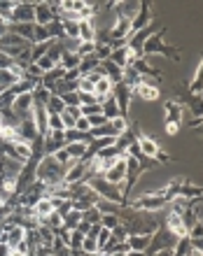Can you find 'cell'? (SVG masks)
Instances as JSON below:
<instances>
[{
    "instance_id": "6da1fadb",
    "label": "cell",
    "mask_w": 203,
    "mask_h": 256,
    "mask_svg": "<svg viewBox=\"0 0 203 256\" xmlns=\"http://www.w3.org/2000/svg\"><path fill=\"white\" fill-rule=\"evenodd\" d=\"M63 175H66V168L61 166L59 161L54 156H45L42 161L38 163V170H35V180L47 184V187H54L63 182Z\"/></svg>"
},
{
    "instance_id": "7a4b0ae2",
    "label": "cell",
    "mask_w": 203,
    "mask_h": 256,
    "mask_svg": "<svg viewBox=\"0 0 203 256\" xmlns=\"http://www.w3.org/2000/svg\"><path fill=\"white\" fill-rule=\"evenodd\" d=\"M84 182H87V184H89V187L94 189V191H96L103 200H110V203H117V205L126 203V200H124V196H121L119 187H114V184L105 182L103 177H98V180H84Z\"/></svg>"
},
{
    "instance_id": "3957f363",
    "label": "cell",
    "mask_w": 203,
    "mask_h": 256,
    "mask_svg": "<svg viewBox=\"0 0 203 256\" xmlns=\"http://www.w3.org/2000/svg\"><path fill=\"white\" fill-rule=\"evenodd\" d=\"M178 240H180V238H175L168 228H161V231H157V233L152 235L150 247H147V252H145V254L152 256V254H157L159 249H175Z\"/></svg>"
},
{
    "instance_id": "277c9868",
    "label": "cell",
    "mask_w": 203,
    "mask_h": 256,
    "mask_svg": "<svg viewBox=\"0 0 203 256\" xmlns=\"http://www.w3.org/2000/svg\"><path fill=\"white\" fill-rule=\"evenodd\" d=\"M164 33H166V30L154 33V35L145 42V45H143V56H150V54H164V56H173V59H178L173 47H166L164 45Z\"/></svg>"
},
{
    "instance_id": "5b68a950",
    "label": "cell",
    "mask_w": 203,
    "mask_h": 256,
    "mask_svg": "<svg viewBox=\"0 0 203 256\" xmlns=\"http://www.w3.org/2000/svg\"><path fill=\"white\" fill-rule=\"evenodd\" d=\"M166 205H168L166 198L154 196V193H147V196H140L138 200H133L131 207H133V210H145V212H157V210H164Z\"/></svg>"
},
{
    "instance_id": "8992f818",
    "label": "cell",
    "mask_w": 203,
    "mask_h": 256,
    "mask_svg": "<svg viewBox=\"0 0 203 256\" xmlns=\"http://www.w3.org/2000/svg\"><path fill=\"white\" fill-rule=\"evenodd\" d=\"M12 23H35V2H16Z\"/></svg>"
},
{
    "instance_id": "52a82bcc",
    "label": "cell",
    "mask_w": 203,
    "mask_h": 256,
    "mask_svg": "<svg viewBox=\"0 0 203 256\" xmlns=\"http://www.w3.org/2000/svg\"><path fill=\"white\" fill-rule=\"evenodd\" d=\"M89 177V166H87V161H73V166L66 170L63 175V182L66 184H77V182H84Z\"/></svg>"
},
{
    "instance_id": "ba28073f",
    "label": "cell",
    "mask_w": 203,
    "mask_h": 256,
    "mask_svg": "<svg viewBox=\"0 0 203 256\" xmlns=\"http://www.w3.org/2000/svg\"><path fill=\"white\" fill-rule=\"evenodd\" d=\"M131 93H133V89L128 86V84H114L112 86V98L117 100V105H119V112L126 114L128 112V105H131Z\"/></svg>"
},
{
    "instance_id": "9c48e42d",
    "label": "cell",
    "mask_w": 203,
    "mask_h": 256,
    "mask_svg": "<svg viewBox=\"0 0 203 256\" xmlns=\"http://www.w3.org/2000/svg\"><path fill=\"white\" fill-rule=\"evenodd\" d=\"M126 170H128L126 158H117V161H114V166L110 168L105 175H103V180L110 182V184H114V187H119L121 182L126 180Z\"/></svg>"
},
{
    "instance_id": "30bf717a",
    "label": "cell",
    "mask_w": 203,
    "mask_h": 256,
    "mask_svg": "<svg viewBox=\"0 0 203 256\" xmlns=\"http://www.w3.org/2000/svg\"><path fill=\"white\" fill-rule=\"evenodd\" d=\"M166 228H168L175 238H189V231H187V226H185V221H182V217L175 214V212H168V224H166Z\"/></svg>"
},
{
    "instance_id": "8fae6325",
    "label": "cell",
    "mask_w": 203,
    "mask_h": 256,
    "mask_svg": "<svg viewBox=\"0 0 203 256\" xmlns=\"http://www.w3.org/2000/svg\"><path fill=\"white\" fill-rule=\"evenodd\" d=\"M150 26V5L147 2H140V9H138V14L135 19L131 21V33H138V30H143Z\"/></svg>"
},
{
    "instance_id": "7c38bea8",
    "label": "cell",
    "mask_w": 203,
    "mask_h": 256,
    "mask_svg": "<svg viewBox=\"0 0 203 256\" xmlns=\"http://www.w3.org/2000/svg\"><path fill=\"white\" fill-rule=\"evenodd\" d=\"M56 16H54L49 2H35V23L38 26H49Z\"/></svg>"
},
{
    "instance_id": "4fadbf2b",
    "label": "cell",
    "mask_w": 203,
    "mask_h": 256,
    "mask_svg": "<svg viewBox=\"0 0 203 256\" xmlns=\"http://www.w3.org/2000/svg\"><path fill=\"white\" fill-rule=\"evenodd\" d=\"M133 93L138 96V98H143L145 103H152V100H157L159 98V86L157 84H138L133 89Z\"/></svg>"
},
{
    "instance_id": "5bb4252c",
    "label": "cell",
    "mask_w": 203,
    "mask_h": 256,
    "mask_svg": "<svg viewBox=\"0 0 203 256\" xmlns=\"http://www.w3.org/2000/svg\"><path fill=\"white\" fill-rule=\"evenodd\" d=\"M138 144H140V151H143V156L147 158H157L159 154V144L152 140V137H147L145 133H138Z\"/></svg>"
},
{
    "instance_id": "9a60e30c",
    "label": "cell",
    "mask_w": 203,
    "mask_h": 256,
    "mask_svg": "<svg viewBox=\"0 0 203 256\" xmlns=\"http://www.w3.org/2000/svg\"><path fill=\"white\" fill-rule=\"evenodd\" d=\"M150 240H152V235H128L126 247H128V252H147Z\"/></svg>"
},
{
    "instance_id": "2e32d148",
    "label": "cell",
    "mask_w": 203,
    "mask_h": 256,
    "mask_svg": "<svg viewBox=\"0 0 203 256\" xmlns=\"http://www.w3.org/2000/svg\"><path fill=\"white\" fill-rule=\"evenodd\" d=\"M66 151L73 161H84L89 154V142H70L66 144Z\"/></svg>"
},
{
    "instance_id": "e0dca14e",
    "label": "cell",
    "mask_w": 203,
    "mask_h": 256,
    "mask_svg": "<svg viewBox=\"0 0 203 256\" xmlns=\"http://www.w3.org/2000/svg\"><path fill=\"white\" fill-rule=\"evenodd\" d=\"M23 240H26V228H23L21 224L12 226L7 233H5V242H7L12 249H16V245H19V242H23Z\"/></svg>"
},
{
    "instance_id": "ac0fdd59",
    "label": "cell",
    "mask_w": 203,
    "mask_h": 256,
    "mask_svg": "<svg viewBox=\"0 0 203 256\" xmlns=\"http://www.w3.org/2000/svg\"><path fill=\"white\" fill-rule=\"evenodd\" d=\"M33 210H35V217H38V219H47L49 214H54V212H56V207H54L52 198L45 196V198H40L38 203H35V207H33Z\"/></svg>"
},
{
    "instance_id": "d6986e66",
    "label": "cell",
    "mask_w": 203,
    "mask_h": 256,
    "mask_svg": "<svg viewBox=\"0 0 203 256\" xmlns=\"http://www.w3.org/2000/svg\"><path fill=\"white\" fill-rule=\"evenodd\" d=\"M101 68V59H98L96 54H91V56H87V59H82V63H80V75L82 77H87V75H91V72H96V70Z\"/></svg>"
},
{
    "instance_id": "ffe728a7",
    "label": "cell",
    "mask_w": 203,
    "mask_h": 256,
    "mask_svg": "<svg viewBox=\"0 0 203 256\" xmlns=\"http://www.w3.org/2000/svg\"><path fill=\"white\" fill-rule=\"evenodd\" d=\"M80 63H82V59L77 56V52H70V49H66V52L61 54V68H66V70H77L80 68Z\"/></svg>"
},
{
    "instance_id": "44dd1931",
    "label": "cell",
    "mask_w": 203,
    "mask_h": 256,
    "mask_svg": "<svg viewBox=\"0 0 203 256\" xmlns=\"http://www.w3.org/2000/svg\"><path fill=\"white\" fill-rule=\"evenodd\" d=\"M77 42H96V26L91 21H80V38Z\"/></svg>"
},
{
    "instance_id": "7402d4cb",
    "label": "cell",
    "mask_w": 203,
    "mask_h": 256,
    "mask_svg": "<svg viewBox=\"0 0 203 256\" xmlns=\"http://www.w3.org/2000/svg\"><path fill=\"white\" fill-rule=\"evenodd\" d=\"M166 121H173V124H180L182 119V105L178 100H168L166 103Z\"/></svg>"
},
{
    "instance_id": "603a6c76",
    "label": "cell",
    "mask_w": 203,
    "mask_h": 256,
    "mask_svg": "<svg viewBox=\"0 0 203 256\" xmlns=\"http://www.w3.org/2000/svg\"><path fill=\"white\" fill-rule=\"evenodd\" d=\"M101 107H103V114H105V119H107V121H112V119H117V117H121L119 105H117V100H114L112 96H110V98H107Z\"/></svg>"
},
{
    "instance_id": "cb8c5ba5",
    "label": "cell",
    "mask_w": 203,
    "mask_h": 256,
    "mask_svg": "<svg viewBox=\"0 0 203 256\" xmlns=\"http://www.w3.org/2000/svg\"><path fill=\"white\" fill-rule=\"evenodd\" d=\"M110 61H112L114 65H119L121 70L128 68V47H121V49H114L112 56H110Z\"/></svg>"
},
{
    "instance_id": "d4e9b609",
    "label": "cell",
    "mask_w": 203,
    "mask_h": 256,
    "mask_svg": "<svg viewBox=\"0 0 203 256\" xmlns=\"http://www.w3.org/2000/svg\"><path fill=\"white\" fill-rule=\"evenodd\" d=\"M189 91H192L194 96H201L203 93V63H199L194 79H192V84H189Z\"/></svg>"
},
{
    "instance_id": "484cf974",
    "label": "cell",
    "mask_w": 203,
    "mask_h": 256,
    "mask_svg": "<svg viewBox=\"0 0 203 256\" xmlns=\"http://www.w3.org/2000/svg\"><path fill=\"white\" fill-rule=\"evenodd\" d=\"M80 221H82V212L70 210L66 217H63V228H66V231H75Z\"/></svg>"
},
{
    "instance_id": "4316f807",
    "label": "cell",
    "mask_w": 203,
    "mask_h": 256,
    "mask_svg": "<svg viewBox=\"0 0 203 256\" xmlns=\"http://www.w3.org/2000/svg\"><path fill=\"white\" fill-rule=\"evenodd\" d=\"M49 40H52V35H49L47 26H38V23H35V30H33V42H35V45H42V42H49Z\"/></svg>"
},
{
    "instance_id": "83f0119b",
    "label": "cell",
    "mask_w": 203,
    "mask_h": 256,
    "mask_svg": "<svg viewBox=\"0 0 203 256\" xmlns=\"http://www.w3.org/2000/svg\"><path fill=\"white\" fill-rule=\"evenodd\" d=\"M47 112L49 114H63L66 112V103H63L59 96H52L49 103H47Z\"/></svg>"
},
{
    "instance_id": "f1b7e54d",
    "label": "cell",
    "mask_w": 203,
    "mask_h": 256,
    "mask_svg": "<svg viewBox=\"0 0 203 256\" xmlns=\"http://www.w3.org/2000/svg\"><path fill=\"white\" fill-rule=\"evenodd\" d=\"M82 252H84V254L96 256L98 252H101V247H98L96 238H91V235H84V240H82Z\"/></svg>"
},
{
    "instance_id": "f546056e",
    "label": "cell",
    "mask_w": 203,
    "mask_h": 256,
    "mask_svg": "<svg viewBox=\"0 0 203 256\" xmlns=\"http://www.w3.org/2000/svg\"><path fill=\"white\" fill-rule=\"evenodd\" d=\"M61 23H63V30H66L68 38H73L77 42V38H80V23H77V21H68V19H61Z\"/></svg>"
},
{
    "instance_id": "4dcf8cb0",
    "label": "cell",
    "mask_w": 203,
    "mask_h": 256,
    "mask_svg": "<svg viewBox=\"0 0 203 256\" xmlns=\"http://www.w3.org/2000/svg\"><path fill=\"white\" fill-rule=\"evenodd\" d=\"M49 98H52V93L47 89H42V86H38V89L33 91V100H35V105H42L47 107V103H49Z\"/></svg>"
},
{
    "instance_id": "1f68e13d",
    "label": "cell",
    "mask_w": 203,
    "mask_h": 256,
    "mask_svg": "<svg viewBox=\"0 0 203 256\" xmlns=\"http://www.w3.org/2000/svg\"><path fill=\"white\" fill-rule=\"evenodd\" d=\"M47 30H49V35H52V40L56 38H66V30H63V23H61V19H54L49 26H47Z\"/></svg>"
},
{
    "instance_id": "d6a6232c",
    "label": "cell",
    "mask_w": 203,
    "mask_h": 256,
    "mask_svg": "<svg viewBox=\"0 0 203 256\" xmlns=\"http://www.w3.org/2000/svg\"><path fill=\"white\" fill-rule=\"evenodd\" d=\"M101 217H103V214H101V212H98V207L94 205V207H89V210L82 214V221H87V224H91V226H94V224H101Z\"/></svg>"
},
{
    "instance_id": "836d02e7",
    "label": "cell",
    "mask_w": 203,
    "mask_h": 256,
    "mask_svg": "<svg viewBox=\"0 0 203 256\" xmlns=\"http://www.w3.org/2000/svg\"><path fill=\"white\" fill-rule=\"evenodd\" d=\"M96 52V42H77V56L80 59H87Z\"/></svg>"
},
{
    "instance_id": "e575fe53",
    "label": "cell",
    "mask_w": 203,
    "mask_h": 256,
    "mask_svg": "<svg viewBox=\"0 0 203 256\" xmlns=\"http://www.w3.org/2000/svg\"><path fill=\"white\" fill-rule=\"evenodd\" d=\"M119 224H121V221H119V217H117V214H103V217H101V226L107 228V231H114Z\"/></svg>"
},
{
    "instance_id": "d590c367",
    "label": "cell",
    "mask_w": 203,
    "mask_h": 256,
    "mask_svg": "<svg viewBox=\"0 0 203 256\" xmlns=\"http://www.w3.org/2000/svg\"><path fill=\"white\" fill-rule=\"evenodd\" d=\"M189 110L194 114L196 119H203V98L201 96H194V98L189 100Z\"/></svg>"
},
{
    "instance_id": "8d00e7d4",
    "label": "cell",
    "mask_w": 203,
    "mask_h": 256,
    "mask_svg": "<svg viewBox=\"0 0 203 256\" xmlns=\"http://www.w3.org/2000/svg\"><path fill=\"white\" fill-rule=\"evenodd\" d=\"M35 65H38V68L42 70L45 75H47V72H52V70L56 68V63H54L49 56H42V59H38V61H35Z\"/></svg>"
},
{
    "instance_id": "74e56055",
    "label": "cell",
    "mask_w": 203,
    "mask_h": 256,
    "mask_svg": "<svg viewBox=\"0 0 203 256\" xmlns=\"http://www.w3.org/2000/svg\"><path fill=\"white\" fill-rule=\"evenodd\" d=\"M112 240V231H107V228H103L101 226V231H98V235H96V242H98V247L103 249L107 245V242Z\"/></svg>"
},
{
    "instance_id": "f35d334b",
    "label": "cell",
    "mask_w": 203,
    "mask_h": 256,
    "mask_svg": "<svg viewBox=\"0 0 203 256\" xmlns=\"http://www.w3.org/2000/svg\"><path fill=\"white\" fill-rule=\"evenodd\" d=\"M47 128H49V130H66V126H63V121H61V114H49Z\"/></svg>"
},
{
    "instance_id": "ab89813d",
    "label": "cell",
    "mask_w": 203,
    "mask_h": 256,
    "mask_svg": "<svg viewBox=\"0 0 203 256\" xmlns=\"http://www.w3.org/2000/svg\"><path fill=\"white\" fill-rule=\"evenodd\" d=\"M59 98L66 103V107H80V96H77V91L66 93V96H59Z\"/></svg>"
},
{
    "instance_id": "60d3db41",
    "label": "cell",
    "mask_w": 203,
    "mask_h": 256,
    "mask_svg": "<svg viewBox=\"0 0 203 256\" xmlns=\"http://www.w3.org/2000/svg\"><path fill=\"white\" fill-rule=\"evenodd\" d=\"M89 207H94V203H91V200H87V198H77V200H73V210H75V212H82V214H84Z\"/></svg>"
},
{
    "instance_id": "b9f144b4",
    "label": "cell",
    "mask_w": 203,
    "mask_h": 256,
    "mask_svg": "<svg viewBox=\"0 0 203 256\" xmlns=\"http://www.w3.org/2000/svg\"><path fill=\"white\" fill-rule=\"evenodd\" d=\"M126 238H128V231L119 224V226H117V228L112 231V240H117V242H126Z\"/></svg>"
},
{
    "instance_id": "7bdbcfd3",
    "label": "cell",
    "mask_w": 203,
    "mask_h": 256,
    "mask_svg": "<svg viewBox=\"0 0 203 256\" xmlns=\"http://www.w3.org/2000/svg\"><path fill=\"white\" fill-rule=\"evenodd\" d=\"M75 130H80V133H89L91 130V124L87 117H80V119L75 121Z\"/></svg>"
},
{
    "instance_id": "ee69618b",
    "label": "cell",
    "mask_w": 203,
    "mask_h": 256,
    "mask_svg": "<svg viewBox=\"0 0 203 256\" xmlns=\"http://www.w3.org/2000/svg\"><path fill=\"white\" fill-rule=\"evenodd\" d=\"M91 124V128H98V126H105L107 119H105V114H94V117H87Z\"/></svg>"
},
{
    "instance_id": "f6af8a7d",
    "label": "cell",
    "mask_w": 203,
    "mask_h": 256,
    "mask_svg": "<svg viewBox=\"0 0 203 256\" xmlns=\"http://www.w3.org/2000/svg\"><path fill=\"white\" fill-rule=\"evenodd\" d=\"M61 121H63V126H66V130H68V128H75V121H77V119L66 110V112L61 114Z\"/></svg>"
},
{
    "instance_id": "bcb514c9",
    "label": "cell",
    "mask_w": 203,
    "mask_h": 256,
    "mask_svg": "<svg viewBox=\"0 0 203 256\" xmlns=\"http://www.w3.org/2000/svg\"><path fill=\"white\" fill-rule=\"evenodd\" d=\"M70 210H73V200H61V205L56 207V212H59L61 217H66Z\"/></svg>"
},
{
    "instance_id": "7dc6e473",
    "label": "cell",
    "mask_w": 203,
    "mask_h": 256,
    "mask_svg": "<svg viewBox=\"0 0 203 256\" xmlns=\"http://www.w3.org/2000/svg\"><path fill=\"white\" fill-rule=\"evenodd\" d=\"M178 128H180V124H173V121H166V133H168V135H175V133H178Z\"/></svg>"
},
{
    "instance_id": "c3c4849f",
    "label": "cell",
    "mask_w": 203,
    "mask_h": 256,
    "mask_svg": "<svg viewBox=\"0 0 203 256\" xmlns=\"http://www.w3.org/2000/svg\"><path fill=\"white\" fill-rule=\"evenodd\" d=\"M9 254H12V247L7 242H0V256H9Z\"/></svg>"
},
{
    "instance_id": "681fc988",
    "label": "cell",
    "mask_w": 203,
    "mask_h": 256,
    "mask_svg": "<svg viewBox=\"0 0 203 256\" xmlns=\"http://www.w3.org/2000/svg\"><path fill=\"white\" fill-rule=\"evenodd\" d=\"M168 161H171V156H168L166 151L159 149V154H157V163H168Z\"/></svg>"
},
{
    "instance_id": "f907efd6",
    "label": "cell",
    "mask_w": 203,
    "mask_h": 256,
    "mask_svg": "<svg viewBox=\"0 0 203 256\" xmlns=\"http://www.w3.org/2000/svg\"><path fill=\"white\" fill-rule=\"evenodd\" d=\"M152 256H175L173 249H159L157 254H152Z\"/></svg>"
},
{
    "instance_id": "816d5d0a",
    "label": "cell",
    "mask_w": 203,
    "mask_h": 256,
    "mask_svg": "<svg viewBox=\"0 0 203 256\" xmlns=\"http://www.w3.org/2000/svg\"><path fill=\"white\" fill-rule=\"evenodd\" d=\"M189 256H203V252H199V249L192 247V252H189Z\"/></svg>"
},
{
    "instance_id": "f5cc1de1",
    "label": "cell",
    "mask_w": 203,
    "mask_h": 256,
    "mask_svg": "<svg viewBox=\"0 0 203 256\" xmlns=\"http://www.w3.org/2000/svg\"><path fill=\"white\" fill-rule=\"evenodd\" d=\"M96 256H112V254H107V252H98Z\"/></svg>"
},
{
    "instance_id": "db71d44e",
    "label": "cell",
    "mask_w": 203,
    "mask_h": 256,
    "mask_svg": "<svg viewBox=\"0 0 203 256\" xmlns=\"http://www.w3.org/2000/svg\"><path fill=\"white\" fill-rule=\"evenodd\" d=\"M9 256H26V254H19V252H14V249H12V254Z\"/></svg>"
},
{
    "instance_id": "11a10c76",
    "label": "cell",
    "mask_w": 203,
    "mask_h": 256,
    "mask_svg": "<svg viewBox=\"0 0 203 256\" xmlns=\"http://www.w3.org/2000/svg\"><path fill=\"white\" fill-rule=\"evenodd\" d=\"M112 256H128V252H119V254H112Z\"/></svg>"
},
{
    "instance_id": "9f6ffc18",
    "label": "cell",
    "mask_w": 203,
    "mask_h": 256,
    "mask_svg": "<svg viewBox=\"0 0 203 256\" xmlns=\"http://www.w3.org/2000/svg\"><path fill=\"white\" fill-rule=\"evenodd\" d=\"M5 91H7V89H2V86H0V96H2V93H5Z\"/></svg>"
},
{
    "instance_id": "6f0895ef",
    "label": "cell",
    "mask_w": 203,
    "mask_h": 256,
    "mask_svg": "<svg viewBox=\"0 0 203 256\" xmlns=\"http://www.w3.org/2000/svg\"><path fill=\"white\" fill-rule=\"evenodd\" d=\"M187 256H189V254H187Z\"/></svg>"
}]
</instances>
